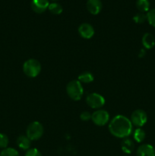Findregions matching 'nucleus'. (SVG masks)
Returning a JSON list of instances; mask_svg holds the SVG:
<instances>
[{"label":"nucleus","mask_w":155,"mask_h":156,"mask_svg":"<svg viewBox=\"0 0 155 156\" xmlns=\"http://www.w3.org/2000/svg\"><path fill=\"white\" fill-rule=\"evenodd\" d=\"M48 0H32L31 8L33 12L40 14L45 12L49 7Z\"/></svg>","instance_id":"obj_9"},{"label":"nucleus","mask_w":155,"mask_h":156,"mask_svg":"<svg viewBox=\"0 0 155 156\" xmlns=\"http://www.w3.org/2000/svg\"><path fill=\"white\" fill-rule=\"evenodd\" d=\"M91 120L97 126H105L109 120V114L105 110L98 109L91 114Z\"/></svg>","instance_id":"obj_5"},{"label":"nucleus","mask_w":155,"mask_h":156,"mask_svg":"<svg viewBox=\"0 0 155 156\" xmlns=\"http://www.w3.org/2000/svg\"><path fill=\"white\" fill-rule=\"evenodd\" d=\"M24 74L30 78H35L41 72V64L37 59H29L23 64Z\"/></svg>","instance_id":"obj_3"},{"label":"nucleus","mask_w":155,"mask_h":156,"mask_svg":"<svg viewBox=\"0 0 155 156\" xmlns=\"http://www.w3.org/2000/svg\"><path fill=\"white\" fill-rule=\"evenodd\" d=\"M109 130L112 136L117 138H127L132 133V123L125 116L116 115L109 122Z\"/></svg>","instance_id":"obj_1"},{"label":"nucleus","mask_w":155,"mask_h":156,"mask_svg":"<svg viewBox=\"0 0 155 156\" xmlns=\"http://www.w3.org/2000/svg\"><path fill=\"white\" fill-rule=\"evenodd\" d=\"M145 132L141 128H137L133 133V138L137 143H142L145 139Z\"/></svg>","instance_id":"obj_17"},{"label":"nucleus","mask_w":155,"mask_h":156,"mask_svg":"<svg viewBox=\"0 0 155 156\" xmlns=\"http://www.w3.org/2000/svg\"><path fill=\"white\" fill-rule=\"evenodd\" d=\"M137 156H155V148L150 144L141 145L137 149Z\"/></svg>","instance_id":"obj_11"},{"label":"nucleus","mask_w":155,"mask_h":156,"mask_svg":"<svg viewBox=\"0 0 155 156\" xmlns=\"http://www.w3.org/2000/svg\"><path fill=\"white\" fill-rule=\"evenodd\" d=\"M9 143V137H8L5 134L0 133V148L3 149L7 148Z\"/></svg>","instance_id":"obj_22"},{"label":"nucleus","mask_w":155,"mask_h":156,"mask_svg":"<svg viewBox=\"0 0 155 156\" xmlns=\"http://www.w3.org/2000/svg\"><path fill=\"white\" fill-rule=\"evenodd\" d=\"M24 156H42V155L37 149L33 148V149H29L28 150H27Z\"/></svg>","instance_id":"obj_23"},{"label":"nucleus","mask_w":155,"mask_h":156,"mask_svg":"<svg viewBox=\"0 0 155 156\" xmlns=\"http://www.w3.org/2000/svg\"><path fill=\"white\" fill-rule=\"evenodd\" d=\"M133 20L137 24H142L147 20V15L142 12H139L133 17Z\"/></svg>","instance_id":"obj_21"},{"label":"nucleus","mask_w":155,"mask_h":156,"mask_svg":"<svg viewBox=\"0 0 155 156\" xmlns=\"http://www.w3.org/2000/svg\"><path fill=\"white\" fill-rule=\"evenodd\" d=\"M31 140L27 136L21 135L17 139V145L18 147L23 150H28L30 147Z\"/></svg>","instance_id":"obj_14"},{"label":"nucleus","mask_w":155,"mask_h":156,"mask_svg":"<svg viewBox=\"0 0 155 156\" xmlns=\"http://www.w3.org/2000/svg\"><path fill=\"white\" fill-rule=\"evenodd\" d=\"M103 5L100 0H88L87 2V9L92 15H98Z\"/></svg>","instance_id":"obj_10"},{"label":"nucleus","mask_w":155,"mask_h":156,"mask_svg":"<svg viewBox=\"0 0 155 156\" xmlns=\"http://www.w3.org/2000/svg\"><path fill=\"white\" fill-rule=\"evenodd\" d=\"M142 45L145 49L150 50L152 49L155 45V38L153 34L150 33H146L142 37Z\"/></svg>","instance_id":"obj_12"},{"label":"nucleus","mask_w":155,"mask_h":156,"mask_svg":"<svg viewBox=\"0 0 155 156\" xmlns=\"http://www.w3.org/2000/svg\"><path fill=\"white\" fill-rule=\"evenodd\" d=\"M53 1H56V0H53Z\"/></svg>","instance_id":"obj_26"},{"label":"nucleus","mask_w":155,"mask_h":156,"mask_svg":"<svg viewBox=\"0 0 155 156\" xmlns=\"http://www.w3.org/2000/svg\"><path fill=\"white\" fill-rule=\"evenodd\" d=\"M121 148L123 152L126 154H131L135 149L134 142L129 138H125L121 143Z\"/></svg>","instance_id":"obj_13"},{"label":"nucleus","mask_w":155,"mask_h":156,"mask_svg":"<svg viewBox=\"0 0 155 156\" xmlns=\"http://www.w3.org/2000/svg\"><path fill=\"white\" fill-rule=\"evenodd\" d=\"M48 9L53 15H60L62 12V11H63L62 5L56 2H53L49 5Z\"/></svg>","instance_id":"obj_18"},{"label":"nucleus","mask_w":155,"mask_h":156,"mask_svg":"<svg viewBox=\"0 0 155 156\" xmlns=\"http://www.w3.org/2000/svg\"><path fill=\"white\" fill-rule=\"evenodd\" d=\"M44 129L43 126L40 122L33 121L31 122L27 126V130H26V136L30 139L31 141L37 140L41 138L43 134Z\"/></svg>","instance_id":"obj_4"},{"label":"nucleus","mask_w":155,"mask_h":156,"mask_svg":"<svg viewBox=\"0 0 155 156\" xmlns=\"http://www.w3.org/2000/svg\"><path fill=\"white\" fill-rule=\"evenodd\" d=\"M78 33L84 39H91L94 35V29L91 24L83 23L78 27Z\"/></svg>","instance_id":"obj_8"},{"label":"nucleus","mask_w":155,"mask_h":156,"mask_svg":"<svg viewBox=\"0 0 155 156\" xmlns=\"http://www.w3.org/2000/svg\"><path fill=\"white\" fill-rule=\"evenodd\" d=\"M80 118L83 121H88V120L91 119V114L88 112V111H84V112L81 114Z\"/></svg>","instance_id":"obj_24"},{"label":"nucleus","mask_w":155,"mask_h":156,"mask_svg":"<svg viewBox=\"0 0 155 156\" xmlns=\"http://www.w3.org/2000/svg\"><path fill=\"white\" fill-rule=\"evenodd\" d=\"M86 102L90 108L93 109H100L105 105V98L98 93H91L86 98Z\"/></svg>","instance_id":"obj_6"},{"label":"nucleus","mask_w":155,"mask_h":156,"mask_svg":"<svg viewBox=\"0 0 155 156\" xmlns=\"http://www.w3.org/2000/svg\"><path fill=\"white\" fill-rule=\"evenodd\" d=\"M94 75L90 72H84V73H81L78 76V80L81 82V83L88 84L91 83L94 81Z\"/></svg>","instance_id":"obj_15"},{"label":"nucleus","mask_w":155,"mask_h":156,"mask_svg":"<svg viewBox=\"0 0 155 156\" xmlns=\"http://www.w3.org/2000/svg\"><path fill=\"white\" fill-rule=\"evenodd\" d=\"M131 122L132 125L137 126L138 128H141L147 123V116L144 111L141 109L135 110L132 112L131 115Z\"/></svg>","instance_id":"obj_7"},{"label":"nucleus","mask_w":155,"mask_h":156,"mask_svg":"<svg viewBox=\"0 0 155 156\" xmlns=\"http://www.w3.org/2000/svg\"><path fill=\"white\" fill-rule=\"evenodd\" d=\"M0 156H20L19 152L14 148L7 147L0 152Z\"/></svg>","instance_id":"obj_19"},{"label":"nucleus","mask_w":155,"mask_h":156,"mask_svg":"<svg viewBox=\"0 0 155 156\" xmlns=\"http://www.w3.org/2000/svg\"><path fill=\"white\" fill-rule=\"evenodd\" d=\"M66 92L73 101H79L84 94L83 86L78 80H72L67 85Z\"/></svg>","instance_id":"obj_2"},{"label":"nucleus","mask_w":155,"mask_h":156,"mask_svg":"<svg viewBox=\"0 0 155 156\" xmlns=\"http://www.w3.org/2000/svg\"><path fill=\"white\" fill-rule=\"evenodd\" d=\"M145 54H146V52L145 50H144V49H141V50H140L139 53H138V57L140 58L144 57V56H145Z\"/></svg>","instance_id":"obj_25"},{"label":"nucleus","mask_w":155,"mask_h":156,"mask_svg":"<svg viewBox=\"0 0 155 156\" xmlns=\"http://www.w3.org/2000/svg\"><path fill=\"white\" fill-rule=\"evenodd\" d=\"M146 15H147V20L149 24L155 27V9L149 10Z\"/></svg>","instance_id":"obj_20"},{"label":"nucleus","mask_w":155,"mask_h":156,"mask_svg":"<svg viewBox=\"0 0 155 156\" xmlns=\"http://www.w3.org/2000/svg\"><path fill=\"white\" fill-rule=\"evenodd\" d=\"M136 7L140 12H147L150 9V2L149 0H137Z\"/></svg>","instance_id":"obj_16"}]
</instances>
